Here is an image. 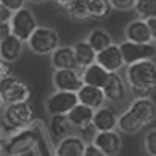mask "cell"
<instances>
[{
	"label": "cell",
	"instance_id": "obj_20",
	"mask_svg": "<svg viewBox=\"0 0 156 156\" xmlns=\"http://www.w3.org/2000/svg\"><path fill=\"white\" fill-rule=\"evenodd\" d=\"M23 50V41L14 34H9L6 37L0 39V58L5 62H16Z\"/></svg>",
	"mask_w": 156,
	"mask_h": 156
},
{
	"label": "cell",
	"instance_id": "obj_7",
	"mask_svg": "<svg viewBox=\"0 0 156 156\" xmlns=\"http://www.w3.org/2000/svg\"><path fill=\"white\" fill-rule=\"evenodd\" d=\"M9 23H11V33L14 36H17L23 42H28L31 34L39 27L36 16L28 8H22V9L16 11L14 14H12V19H11Z\"/></svg>",
	"mask_w": 156,
	"mask_h": 156
},
{
	"label": "cell",
	"instance_id": "obj_25",
	"mask_svg": "<svg viewBox=\"0 0 156 156\" xmlns=\"http://www.w3.org/2000/svg\"><path fill=\"white\" fill-rule=\"evenodd\" d=\"M86 41L92 45V48L97 51V53L114 44L111 33H108L106 30H103V28H94V30H90L87 33V36H86Z\"/></svg>",
	"mask_w": 156,
	"mask_h": 156
},
{
	"label": "cell",
	"instance_id": "obj_9",
	"mask_svg": "<svg viewBox=\"0 0 156 156\" xmlns=\"http://www.w3.org/2000/svg\"><path fill=\"white\" fill-rule=\"evenodd\" d=\"M122 48V55L125 59V64H133L137 61H144V59H153L156 56V44H139V42H131V41H125L120 42Z\"/></svg>",
	"mask_w": 156,
	"mask_h": 156
},
{
	"label": "cell",
	"instance_id": "obj_16",
	"mask_svg": "<svg viewBox=\"0 0 156 156\" xmlns=\"http://www.w3.org/2000/svg\"><path fill=\"white\" fill-rule=\"evenodd\" d=\"M128 108L139 117L145 126L156 120V101L151 97L134 98Z\"/></svg>",
	"mask_w": 156,
	"mask_h": 156
},
{
	"label": "cell",
	"instance_id": "obj_22",
	"mask_svg": "<svg viewBox=\"0 0 156 156\" xmlns=\"http://www.w3.org/2000/svg\"><path fill=\"white\" fill-rule=\"evenodd\" d=\"M75 48V56H76V64H78V69L83 70L86 67H89L90 64L97 62V51L92 48L86 39L83 41H76L73 44Z\"/></svg>",
	"mask_w": 156,
	"mask_h": 156
},
{
	"label": "cell",
	"instance_id": "obj_15",
	"mask_svg": "<svg viewBox=\"0 0 156 156\" xmlns=\"http://www.w3.org/2000/svg\"><path fill=\"white\" fill-rule=\"evenodd\" d=\"M94 114H95V109L78 103L67 114V117H69L72 128L80 129V131H87V129L94 128Z\"/></svg>",
	"mask_w": 156,
	"mask_h": 156
},
{
	"label": "cell",
	"instance_id": "obj_23",
	"mask_svg": "<svg viewBox=\"0 0 156 156\" xmlns=\"http://www.w3.org/2000/svg\"><path fill=\"white\" fill-rule=\"evenodd\" d=\"M145 125L142 123V120L129 108H126L119 115V125H117V129H119L120 133H123V134H136Z\"/></svg>",
	"mask_w": 156,
	"mask_h": 156
},
{
	"label": "cell",
	"instance_id": "obj_30",
	"mask_svg": "<svg viewBox=\"0 0 156 156\" xmlns=\"http://www.w3.org/2000/svg\"><path fill=\"white\" fill-rule=\"evenodd\" d=\"M111 5L114 6V9L119 11H131L134 9V5L137 0H109Z\"/></svg>",
	"mask_w": 156,
	"mask_h": 156
},
{
	"label": "cell",
	"instance_id": "obj_14",
	"mask_svg": "<svg viewBox=\"0 0 156 156\" xmlns=\"http://www.w3.org/2000/svg\"><path fill=\"white\" fill-rule=\"evenodd\" d=\"M92 142L106 156H115L122 150V136H120V131H115V129L95 133L92 137Z\"/></svg>",
	"mask_w": 156,
	"mask_h": 156
},
{
	"label": "cell",
	"instance_id": "obj_2",
	"mask_svg": "<svg viewBox=\"0 0 156 156\" xmlns=\"http://www.w3.org/2000/svg\"><path fill=\"white\" fill-rule=\"evenodd\" d=\"M39 140H41V133L36 126L11 131V134H8V137L3 140V154L25 156L36 150Z\"/></svg>",
	"mask_w": 156,
	"mask_h": 156
},
{
	"label": "cell",
	"instance_id": "obj_13",
	"mask_svg": "<svg viewBox=\"0 0 156 156\" xmlns=\"http://www.w3.org/2000/svg\"><path fill=\"white\" fill-rule=\"evenodd\" d=\"M103 90H105V95H106L108 101H111V103H122L128 97L129 87L126 84L125 78H122L119 75V72H114V73L109 75L106 84L103 86Z\"/></svg>",
	"mask_w": 156,
	"mask_h": 156
},
{
	"label": "cell",
	"instance_id": "obj_10",
	"mask_svg": "<svg viewBox=\"0 0 156 156\" xmlns=\"http://www.w3.org/2000/svg\"><path fill=\"white\" fill-rule=\"evenodd\" d=\"M97 62L111 73L119 72L120 69H123L126 64H125V59H123V55H122L120 44H112L108 48L98 51L97 53Z\"/></svg>",
	"mask_w": 156,
	"mask_h": 156
},
{
	"label": "cell",
	"instance_id": "obj_19",
	"mask_svg": "<svg viewBox=\"0 0 156 156\" xmlns=\"http://www.w3.org/2000/svg\"><path fill=\"white\" fill-rule=\"evenodd\" d=\"M76 94H78V100H80L81 105H86L92 109H98L101 106H105L108 101L103 87H97V86L84 84Z\"/></svg>",
	"mask_w": 156,
	"mask_h": 156
},
{
	"label": "cell",
	"instance_id": "obj_32",
	"mask_svg": "<svg viewBox=\"0 0 156 156\" xmlns=\"http://www.w3.org/2000/svg\"><path fill=\"white\" fill-rule=\"evenodd\" d=\"M84 156H106V154L103 153V151L94 144V142H90V144H87V147H86Z\"/></svg>",
	"mask_w": 156,
	"mask_h": 156
},
{
	"label": "cell",
	"instance_id": "obj_29",
	"mask_svg": "<svg viewBox=\"0 0 156 156\" xmlns=\"http://www.w3.org/2000/svg\"><path fill=\"white\" fill-rule=\"evenodd\" d=\"M144 150L148 156H156V128H151L144 136Z\"/></svg>",
	"mask_w": 156,
	"mask_h": 156
},
{
	"label": "cell",
	"instance_id": "obj_12",
	"mask_svg": "<svg viewBox=\"0 0 156 156\" xmlns=\"http://www.w3.org/2000/svg\"><path fill=\"white\" fill-rule=\"evenodd\" d=\"M87 144L84 139L78 134H69L58 140L55 145L53 156H84Z\"/></svg>",
	"mask_w": 156,
	"mask_h": 156
},
{
	"label": "cell",
	"instance_id": "obj_8",
	"mask_svg": "<svg viewBox=\"0 0 156 156\" xmlns=\"http://www.w3.org/2000/svg\"><path fill=\"white\" fill-rule=\"evenodd\" d=\"M51 84H53L55 90L78 92L84 86V81L80 69H53Z\"/></svg>",
	"mask_w": 156,
	"mask_h": 156
},
{
	"label": "cell",
	"instance_id": "obj_5",
	"mask_svg": "<svg viewBox=\"0 0 156 156\" xmlns=\"http://www.w3.org/2000/svg\"><path fill=\"white\" fill-rule=\"evenodd\" d=\"M27 45L31 50V53L45 56V55H51L61 45V37L56 30L45 27V25H39L37 30L28 39Z\"/></svg>",
	"mask_w": 156,
	"mask_h": 156
},
{
	"label": "cell",
	"instance_id": "obj_6",
	"mask_svg": "<svg viewBox=\"0 0 156 156\" xmlns=\"http://www.w3.org/2000/svg\"><path fill=\"white\" fill-rule=\"evenodd\" d=\"M78 103H80V100H78L76 92L55 90L45 98L44 108L48 115H67Z\"/></svg>",
	"mask_w": 156,
	"mask_h": 156
},
{
	"label": "cell",
	"instance_id": "obj_33",
	"mask_svg": "<svg viewBox=\"0 0 156 156\" xmlns=\"http://www.w3.org/2000/svg\"><path fill=\"white\" fill-rule=\"evenodd\" d=\"M12 14H14V12H12L11 9H8V8H5V6L0 5V23H3V22H11Z\"/></svg>",
	"mask_w": 156,
	"mask_h": 156
},
{
	"label": "cell",
	"instance_id": "obj_3",
	"mask_svg": "<svg viewBox=\"0 0 156 156\" xmlns=\"http://www.w3.org/2000/svg\"><path fill=\"white\" fill-rule=\"evenodd\" d=\"M2 119H3V125L8 129H11V131L30 128L36 122V109L33 106L31 100L20 101V103H11V105L3 106Z\"/></svg>",
	"mask_w": 156,
	"mask_h": 156
},
{
	"label": "cell",
	"instance_id": "obj_21",
	"mask_svg": "<svg viewBox=\"0 0 156 156\" xmlns=\"http://www.w3.org/2000/svg\"><path fill=\"white\" fill-rule=\"evenodd\" d=\"M111 72H108L103 66H100L98 62L90 64L89 67L81 70V76H83V81L84 84L89 86H97V87H103L106 84L108 78H109Z\"/></svg>",
	"mask_w": 156,
	"mask_h": 156
},
{
	"label": "cell",
	"instance_id": "obj_35",
	"mask_svg": "<svg viewBox=\"0 0 156 156\" xmlns=\"http://www.w3.org/2000/svg\"><path fill=\"white\" fill-rule=\"evenodd\" d=\"M11 62H5V61H2V64H0V70H2V76L0 78H6V76H9V75H12V72H11Z\"/></svg>",
	"mask_w": 156,
	"mask_h": 156
},
{
	"label": "cell",
	"instance_id": "obj_26",
	"mask_svg": "<svg viewBox=\"0 0 156 156\" xmlns=\"http://www.w3.org/2000/svg\"><path fill=\"white\" fill-rule=\"evenodd\" d=\"M64 11L73 20H87L90 19V0H73Z\"/></svg>",
	"mask_w": 156,
	"mask_h": 156
},
{
	"label": "cell",
	"instance_id": "obj_24",
	"mask_svg": "<svg viewBox=\"0 0 156 156\" xmlns=\"http://www.w3.org/2000/svg\"><path fill=\"white\" fill-rule=\"evenodd\" d=\"M72 125L69 122L67 115H50V122H48V133L53 139L61 140L62 137H66L70 134Z\"/></svg>",
	"mask_w": 156,
	"mask_h": 156
},
{
	"label": "cell",
	"instance_id": "obj_4",
	"mask_svg": "<svg viewBox=\"0 0 156 156\" xmlns=\"http://www.w3.org/2000/svg\"><path fill=\"white\" fill-rule=\"evenodd\" d=\"M31 86L16 75H9L6 78H0V98L3 106L11 103L30 101L31 98Z\"/></svg>",
	"mask_w": 156,
	"mask_h": 156
},
{
	"label": "cell",
	"instance_id": "obj_36",
	"mask_svg": "<svg viewBox=\"0 0 156 156\" xmlns=\"http://www.w3.org/2000/svg\"><path fill=\"white\" fill-rule=\"evenodd\" d=\"M148 25H150V30H151L153 42L156 44V17H154V19H150V20H148Z\"/></svg>",
	"mask_w": 156,
	"mask_h": 156
},
{
	"label": "cell",
	"instance_id": "obj_28",
	"mask_svg": "<svg viewBox=\"0 0 156 156\" xmlns=\"http://www.w3.org/2000/svg\"><path fill=\"white\" fill-rule=\"evenodd\" d=\"M133 11L140 19H145V20L154 19L156 17V0H137Z\"/></svg>",
	"mask_w": 156,
	"mask_h": 156
},
{
	"label": "cell",
	"instance_id": "obj_31",
	"mask_svg": "<svg viewBox=\"0 0 156 156\" xmlns=\"http://www.w3.org/2000/svg\"><path fill=\"white\" fill-rule=\"evenodd\" d=\"M28 0H0V5L11 9L12 12H16L22 8H25V3H27Z\"/></svg>",
	"mask_w": 156,
	"mask_h": 156
},
{
	"label": "cell",
	"instance_id": "obj_34",
	"mask_svg": "<svg viewBox=\"0 0 156 156\" xmlns=\"http://www.w3.org/2000/svg\"><path fill=\"white\" fill-rule=\"evenodd\" d=\"M9 34H12V33H11V23H9V22L0 23V39L6 37V36H9Z\"/></svg>",
	"mask_w": 156,
	"mask_h": 156
},
{
	"label": "cell",
	"instance_id": "obj_38",
	"mask_svg": "<svg viewBox=\"0 0 156 156\" xmlns=\"http://www.w3.org/2000/svg\"><path fill=\"white\" fill-rule=\"evenodd\" d=\"M30 3H34V5H41V3H47L50 0H28Z\"/></svg>",
	"mask_w": 156,
	"mask_h": 156
},
{
	"label": "cell",
	"instance_id": "obj_11",
	"mask_svg": "<svg viewBox=\"0 0 156 156\" xmlns=\"http://www.w3.org/2000/svg\"><path fill=\"white\" fill-rule=\"evenodd\" d=\"M125 39L131 42H139V44H150L153 42V36H151V30L148 20L145 19H134L129 20L125 27Z\"/></svg>",
	"mask_w": 156,
	"mask_h": 156
},
{
	"label": "cell",
	"instance_id": "obj_1",
	"mask_svg": "<svg viewBox=\"0 0 156 156\" xmlns=\"http://www.w3.org/2000/svg\"><path fill=\"white\" fill-rule=\"evenodd\" d=\"M125 80L134 98L151 97L156 87V62L153 59H144L128 64Z\"/></svg>",
	"mask_w": 156,
	"mask_h": 156
},
{
	"label": "cell",
	"instance_id": "obj_37",
	"mask_svg": "<svg viewBox=\"0 0 156 156\" xmlns=\"http://www.w3.org/2000/svg\"><path fill=\"white\" fill-rule=\"evenodd\" d=\"M53 2H55V3H56V5L61 8V9H66V8H67V6H69L72 2H73V0H53Z\"/></svg>",
	"mask_w": 156,
	"mask_h": 156
},
{
	"label": "cell",
	"instance_id": "obj_27",
	"mask_svg": "<svg viewBox=\"0 0 156 156\" xmlns=\"http://www.w3.org/2000/svg\"><path fill=\"white\" fill-rule=\"evenodd\" d=\"M114 6L109 0H90V19L105 20L111 16Z\"/></svg>",
	"mask_w": 156,
	"mask_h": 156
},
{
	"label": "cell",
	"instance_id": "obj_17",
	"mask_svg": "<svg viewBox=\"0 0 156 156\" xmlns=\"http://www.w3.org/2000/svg\"><path fill=\"white\" fill-rule=\"evenodd\" d=\"M119 125V114H117L111 106H101L98 109H95L94 114V129L95 133L100 131H112L117 129Z\"/></svg>",
	"mask_w": 156,
	"mask_h": 156
},
{
	"label": "cell",
	"instance_id": "obj_18",
	"mask_svg": "<svg viewBox=\"0 0 156 156\" xmlns=\"http://www.w3.org/2000/svg\"><path fill=\"white\" fill-rule=\"evenodd\" d=\"M50 64L53 69H78L73 45H59L50 55Z\"/></svg>",
	"mask_w": 156,
	"mask_h": 156
}]
</instances>
